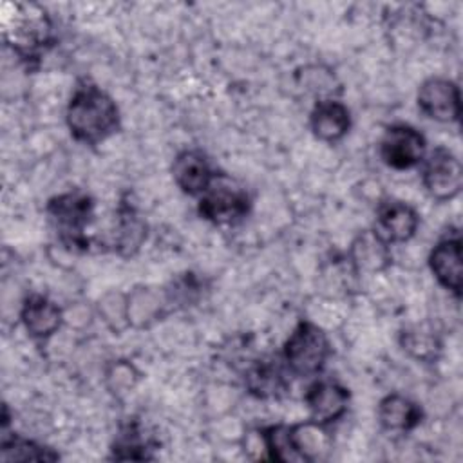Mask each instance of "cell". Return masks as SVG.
<instances>
[{"label":"cell","instance_id":"14","mask_svg":"<svg viewBox=\"0 0 463 463\" xmlns=\"http://www.w3.org/2000/svg\"><path fill=\"white\" fill-rule=\"evenodd\" d=\"M20 320L29 336L36 340H47L60 329L63 315L58 304L43 295L33 293L22 304Z\"/></svg>","mask_w":463,"mask_h":463},{"label":"cell","instance_id":"4","mask_svg":"<svg viewBox=\"0 0 463 463\" xmlns=\"http://www.w3.org/2000/svg\"><path fill=\"white\" fill-rule=\"evenodd\" d=\"M60 241L72 250H89L85 228L94 217V201L87 192L71 190L49 199L45 208Z\"/></svg>","mask_w":463,"mask_h":463},{"label":"cell","instance_id":"15","mask_svg":"<svg viewBox=\"0 0 463 463\" xmlns=\"http://www.w3.org/2000/svg\"><path fill=\"white\" fill-rule=\"evenodd\" d=\"M421 407L407 396L387 394L378 403V421L389 432H409L421 423Z\"/></svg>","mask_w":463,"mask_h":463},{"label":"cell","instance_id":"1","mask_svg":"<svg viewBox=\"0 0 463 463\" xmlns=\"http://www.w3.org/2000/svg\"><path fill=\"white\" fill-rule=\"evenodd\" d=\"M65 121L76 141L94 146L119 130V109L101 87L85 80L72 90Z\"/></svg>","mask_w":463,"mask_h":463},{"label":"cell","instance_id":"16","mask_svg":"<svg viewBox=\"0 0 463 463\" xmlns=\"http://www.w3.org/2000/svg\"><path fill=\"white\" fill-rule=\"evenodd\" d=\"M351 262L356 271L376 273L391 264V246L374 230L362 232L351 244Z\"/></svg>","mask_w":463,"mask_h":463},{"label":"cell","instance_id":"2","mask_svg":"<svg viewBox=\"0 0 463 463\" xmlns=\"http://www.w3.org/2000/svg\"><path fill=\"white\" fill-rule=\"evenodd\" d=\"M0 22L4 42L27 63L42 58L54 42L52 20L40 4L2 2Z\"/></svg>","mask_w":463,"mask_h":463},{"label":"cell","instance_id":"3","mask_svg":"<svg viewBox=\"0 0 463 463\" xmlns=\"http://www.w3.org/2000/svg\"><path fill=\"white\" fill-rule=\"evenodd\" d=\"M331 354V344L322 327L300 320L282 345V362L289 374L309 378L318 374Z\"/></svg>","mask_w":463,"mask_h":463},{"label":"cell","instance_id":"20","mask_svg":"<svg viewBox=\"0 0 463 463\" xmlns=\"http://www.w3.org/2000/svg\"><path fill=\"white\" fill-rule=\"evenodd\" d=\"M110 450H112L114 459L143 461V459L154 458L150 454V450H154L152 441L148 436H145V432L137 421H130L119 429Z\"/></svg>","mask_w":463,"mask_h":463},{"label":"cell","instance_id":"5","mask_svg":"<svg viewBox=\"0 0 463 463\" xmlns=\"http://www.w3.org/2000/svg\"><path fill=\"white\" fill-rule=\"evenodd\" d=\"M421 163V183L434 201H450L461 192L463 170L452 150L436 146Z\"/></svg>","mask_w":463,"mask_h":463},{"label":"cell","instance_id":"24","mask_svg":"<svg viewBox=\"0 0 463 463\" xmlns=\"http://www.w3.org/2000/svg\"><path fill=\"white\" fill-rule=\"evenodd\" d=\"M99 313L105 324L114 331L121 333L125 327L130 326L128 320V298L123 293L110 291L99 300Z\"/></svg>","mask_w":463,"mask_h":463},{"label":"cell","instance_id":"7","mask_svg":"<svg viewBox=\"0 0 463 463\" xmlns=\"http://www.w3.org/2000/svg\"><path fill=\"white\" fill-rule=\"evenodd\" d=\"M427 141L411 125H391L380 139V157L394 170H409L425 159Z\"/></svg>","mask_w":463,"mask_h":463},{"label":"cell","instance_id":"23","mask_svg":"<svg viewBox=\"0 0 463 463\" xmlns=\"http://www.w3.org/2000/svg\"><path fill=\"white\" fill-rule=\"evenodd\" d=\"M402 345L405 351H409L412 356L420 360H434L436 353L439 351V340L430 329L423 327H411L402 333Z\"/></svg>","mask_w":463,"mask_h":463},{"label":"cell","instance_id":"22","mask_svg":"<svg viewBox=\"0 0 463 463\" xmlns=\"http://www.w3.org/2000/svg\"><path fill=\"white\" fill-rule=\"evenodd\" d=\"M260 439L269 459L275 461H300L293 439L289 425H269L260 430Z\"/></svg>","mask_w":463,"mask_h":463},{"label":"cell","instance_id":"18","mask_svg":"<svg viewBox=\"0 0 463 463\" xmlns=\"http://www.w3.org/2000/svg\"><path fill=\"white\" fill-rule=\"evenodd\" d=\"M244 382L248 391L259 398H279L289 387L284 369L277 364V360L255 362L246 371Z\"/></svg>","mask_w":463,"mask_h":463},{"label":"cell","instance_id":"10","mask_svg":"<svg viewBox=\"0 0 463 463\" xmlns=\"http://www.w3.org/2000/svg\"><path fill=\"white\" fill-rule=\"evenodd\" d=\"M418 226H420L418 212L403 201H396V199L383 201L376 208V222L373 230L389 246L411 241Z\"/></svg>","mask_w":463,"mask_h":463},{"label":"cell","instance_id":"21","mask_svg":"<svg viewBox=\"0 0 463 463\" xmlns=\"http://www.w3.org/2000/svg\"><path fill=\"white\" fill-rule=\"evenodd\" d=\"M60 456L33 439L22 436H4L0 447V459L2 461H54Z\"/></svg>","mask_w":463,"mask_h":463},{"label":"cell","instance_id":"25","mask_svg":"<svg viewBox=\"0 0 463 463\" xmlns=\"http://www.w3.org/2000/svg\"><path fill=\"white\" fill-rule=\"evenodd\" d=\"M105 380L112 392H116V394L128 392L139 380V373L136 371V367L130 362L118 360L107 369Z\"/></svg>","mask_w":463,"mask_h":463},{"label":"cell","instance_id":"8","mask_svg":"<svg viewBox=\"0 0 463 463\" xmlns=\"http://www.w3.org/2000/svg\"><path fill=\"white\" fill-rule=\"evenodd\" d=\"M418 109L430 119L452 123L459 119V89L452 80L432 76L418 89Z\"/></svg>","mask_w":463,"mask_h":463},{"label":"cell","instance_id":"12","mask_svg":"<svg viewBox=\"0 0 463 463\" xmlns=\"http://www.w3.org/2000/svg\"><path fill=\"white\" fill-rule=\"evenodd\" d=\"M429 266L436 280L456 298L461 297V239L459 235L441 239L429 255Z\"/></svg>","mask_w":463,"mask_h":463},{"label":"cell","instance_id":"13","mask_svg":"<svg viewBox=\"0 0 463 463\" xmlns=\"http://www.w3.org/2000/svg\"><path fill=\"white\" fill-rule=\"evenodd\" d=\"M309 127L317 139L324 143H336L351 128L349 109L335 98L315 101L309 114Z\"/></svg>","mask_w":463,"mask_h":463},{"label":"cell","instance_id":"17","mask_svg":"<svg viewBox=\"0 0 463 463\" xmlns=\"http://www.w3.org/2000/svg\"><path fill=\"white\" fill-rule=\"evenodd\" d=\"M291 439L300 461H318L327 458L331 450V438L327 427L313 420L289 425Z\"/></svg>","mask_w":463,"mask_h":463},{"label":"cell","instance_id":"19","mask_svg":"<svg viewBox=\"0 0 463 463\" xmlns=\"http://www.w3.org/2000/svg\"><path fill=\"white\" fill-rule=\"evenodd\" d=\"M146 239V224L130 203H121L114 235V250L123 255H134Z\"/></svg>","mask_w":463,"mask_h":463},{"label":"cell","instance_id":"6","mask_svg":"<svg viewBox=\"0 0 463 463\" xmlns=\"http://www.w3.org/2000/svg\"><path fill=\"white\" fill-rule=\"evenodd\" d=\"M251 208V199L242 188L232 184H221L217 179L201 195L197 212L204 221L213 224H237L241 222Z\"/></svg>","mask_w":463,"mask_h":463},{"label":"cell","instance_id":"9","mask_svg":"<svg viewBox=\"0 0 463 463\" xmlns=\"http://www.w3.org/2000/svg\"><path fill=\"white\" fill-rule=\"evenodd\" d=\"M304 403L309 411V420L327 427L347 412L349 391L338 382L318 380L307 387Z\"/></svg>","mask_w":463,"mask_h":463},{"label":"cell","instance_id":"11","mask_svg":"<svg viewBox=\"0 0 463 463\" xmlns=\"http://www.w3.org/2000/svg\"><path fill=\"white\" fill-rule=\"evenodd\" d=\"M174 183L188 195H203L217 179L210 159L201 150H183L172 163Z\"/></svg>","mask_w":463,"mask_h":463}]
</instances>
